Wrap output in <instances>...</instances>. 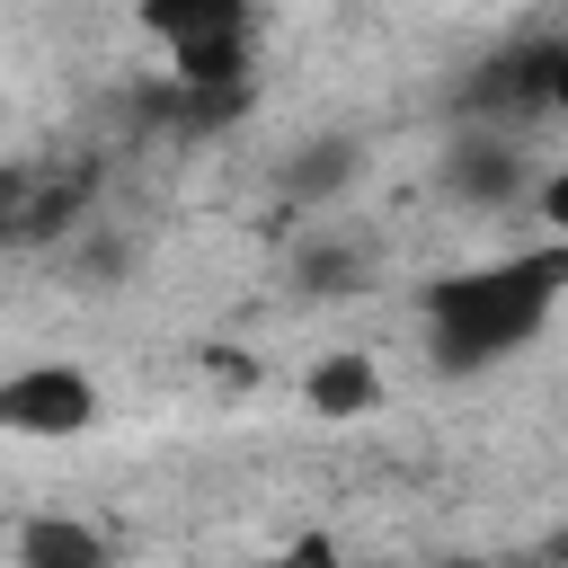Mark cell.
<instances>
[{
	"mask_svg": "<svg viewBox=\"0 0 568 568\" xmlns=\"http://www.w3.org/2000/svg\"><path fill=\"white\" fill-rule=\"evenodd\" d=\"M559 293H568V240L559 248H532V257H506V266L444 275L426 293V346H435L444 373H479V364L532 346Z\"/></svg>",
	"mask_w": 568,
	"mask_h": 568,
	"instance_id": "1",
	"label": "cell"
},
{
	"mask_svg": "<svg viewBox=\"0 0 568 568\" xmlns=\"http://www.w3.org/2000/svg\"><path fill=\"white\" fill-rule=\"evenodd\" d=\"M98 426V382L71 373V364H27L0 382V435H27V444H62V435H89Z\"/></svg>",
	"mask_w": 568,
	"mask_h": 568,
	"instance_id": "2",
	"label": "cell"
},
{
	"mask_svg": "<svg viewBox=\"0 0 568 568\" xmlns=\"http://www.w3.org/2000/svg\"><path fill=\"white\" fill-rule=\"evenodd\" d=\"M524 106H550V80H541V44H515V53H488L470 80H462V115L470 124H515Z\"/></svg>",
	"mask_w": 568,
	"mask_h": 568,
	"instance_id": "3",
	"label": "cell"
},
{
	"mask_svg": "<svg viewBox=\"0 0 568 568\" xmlns=\"http://www.w3.org/2000/svg\"><path fill=\"white\" fill-rule=\"evenodd\" d=\"M248 18H257V0H142V36L169 53L231 44V36H248Z\"/></svg>",
	"mask_w": 568,
	"mask_h": 568,
	"instance_id": "4",
	"label": "cell"
},
{
	"mask_svg": "<svg viewBox=\"0 0 568 568\" xmlns=\"http://www.w3.org/2000/svg\"><path fill=\"white\" fill-rule=\"evenodd\" d=\"M444 178H453V195H470V204H506V195L524 186V151H515L506 133H488V124H470V133L453 142V160H444Z\"/></svg>",
	"mask_w": 568,
	"mask_h": 568,
	"instance_id": "5",
	"label": "cell"
},
{
	"mask_svg": "<svg viewBox=\"0 0 568 568\" xmlns=\"http://www.w3.org/2000/svg\"><path fill=\"white\" fill-rule=\"evenodd\" d=\"M355 169H364V151H355L346 133H320V142H302V151L284 160V195H293V204H328V195L355 186Z\"/></svg>",
	"mask_w": 568,
	"mask_h": 568,
	"instance_id": "6",
	"label": "cell"
},
{
	"mask_svg": "<svg viewBox=\"0 0 568 568\" xmlns=\"http://www.w3.org/2000/svg\"><path fill=\"white\" fill-rule=\"evenodd\" d=\"M302 399L320 417H364V408H382V373H373V355H320Z\"/></svg>",
	"mask_w": 568,
	"mask_h": 568,
	"instance_id": "7",
	"label": "cell"
},
{
	"mask_svg": "<svg viewBox=\"0 0 568 568\" xmlns=\"http://www.w3.org/2000/svg\"><path fill=\"white\" fill-rule=\"evenodd\" d=\"M18 568H106V541L71 515H36L18 532Z\"/></svg>",
	"mask_w": 568,
	"mask_h": 568,
	"instance_id": "8",
	"label": "cell"
},
{
	"mask_svg": "<svg viewBox=\"0 0 568 568\" xmlns=\"http://www.w3.org/2000/svg\"><path fill=\"white\" fill-rule=\"evenodd\" d=\"M169 80H178V89H248V36L169 53Z\"/></svg>",
	"mask_w": 568,
	"mask_h": 568,
	"instance_id": "9",
	"label": "cell"
},
{
	"mask_svg": "<svg viewBox=\"0 0 568 568\" xmlns=\"http://www.w3.org/2000/svg\"><path fill=\"white\" fill-rule=\"evenodd\" d=\"M293 275H302V293H311V302L355 293V284H364V248H355V240H320V248H302V266H293Z\"/></svg>",
	"mask_w": 568,
	"mask_h": 568,
	"instance_id": "10",
	"label": "cell"
},
{
	"mask_svg": "<svg viewBox=\"0 0 568 568\" xmlns=\"http://www.w3.org/2000/svg\"><path fill=\"white\" fill-rule=\"evenodd\" d=\"M541 80H550V106L568 115V36H559V44H541Z\"/></svg>",
	"mask_w": 568,
	"mask_h": 568,
	"instance_id": "11",
	"label": "cell"
},
{
	"mask_svg": "<svg viewBox=\"0 0 568 568\" xmlns=\"http://www.w3.org/2000/svg\"><path fill=\"white\" fill-rule=\"evenodd\" d=\"M541 222L568 240V169H550V178H541Z\"/></svg>",
	"mask_w": 568,
	"mask_h": 568,
	"instance_id": "12",
	"label": "cell"
},
{
	"mask_svg": "<svg viewBox=\"0 0 568 568\" xmlns=\"http://www.w3.org/2000/svg\"><path fill=\"white\" fill-rule=\"evenodd\" d=\"M284 568H337V550H328V532H302V541L284 550Z\"/></svg>",
	"mask_w": 568,
	"mask_h": 568,
	"instance_id": "13",
	"label": "cell"
},
{
	"mask_svg": "<svg viewBox=\"0 0 568 568\" xmlns=\"http://www.w3.org/2000/svg\"><path fill=\"white\" fill-rule=\"evenodd\" d=\"M524 568H568V559H524Z\"/></svg>",
	"mask_w": 568,
	"mask_h": 568,
	"instance_id": "14",
	"label": "cell"
},
{
	"mask_svg": "<svg viewBox=\"0 0 568 568\" xmlns=\"http://www.w3.org/2000/svg\"><path fill=\"white\" fill-rule=\"evenodd\" d=\"M435 568H462V559H435Z\"/></svg>",
	"mask_w": 568,
	"mask_h": 568,
	"instance_id": "15",
	"label": "cell"
}]
</instances>
